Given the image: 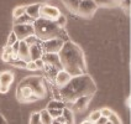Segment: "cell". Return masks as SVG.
<instances>
[{"mask_svg": "<svg viewBox=\"0 0 131 124\" xmlns=\"http://www.w3.org/2000/svg\"><path fill=\"white\" fill-rule=\"evenodd\" d=\"M34 22V19H31L29 15L24 14L21 16H19L17 19H14L13 21V25H20V24H32Z\"/></svg>", "mask_w": 131, "mask_h": 124, "instance_id": "44dd1931", "label": "cell"}, {"mask_svg": "<svg viewBox=\"0 0 131 124\" xmlns=\"http://www.w3.org/2000/svg\"><path fill=\"white\" fill-rule=\"evenodd\" d=\"M98 10V5L94 3V0H82L77 10V14H79L83 17H90Z\"/></svg>", "mask_w": 131, "mask_h": 124, "instance_id": "52a82bcc", "label": "cell"}, {"mask_svg": "<svg viewBox=\"0 0 131 124\" xmlns=\"http://www.w3.org/2000/svg\"><path fill=\"white\" fill-rule=\"evenodd\" d=\"M62 110L63 109H50V110H47V112L50 113V116H51L53 119H56L57 117L62 116Z\"/></svg>", "mask_w": 131, "mask_h": 124, "instance_id": "d6a6232c", "label": "cell"}, {"mask_svg": "<svg viewBox=\"0 0 131 124\" xmlns=\"http://www.w3.org/2000/svg\"><path fill=\"white\" fill-rule=\"evenodd\" d=\"M71 74L64 71V70H59L58 72L56 73V76H54V83H56V86L57 88H62L63 86H66L69 81H71Z\"/></svg>", "mask_w": 131, "mask_h": 124, "instance_id": "7c38bea8", "label": "cell"}, {"mask_svg": "<svg viewBox=\"0 0 131 124\" xmlns=\"http://www.w3.org/2000/svg\"><path fill=\"white\" fill-rule=\"evenodd\" d=\"M40 9H41V4L36 3V4H31V5H26V10L25 14L29 15L31 19L36 20L40 17Z\"/></svg>", "mask_w": 131, "mask_h": 124, "instance_id": "5bb4252c", "label": "cell"}, {"mask_svg": "<svg viewBox=\"0 0 131 124\" xmlns=\"http://www.w3.org/2000/svg\"><path fill=\"white\" fill-rule=\"evenodd\" d=\"M63 4L66 5V7L72 11V13H75L77 14V10H78V6H79V3L82 0H62Z\"/></svg>", "mask_w": 131, "mask_h": 124, "instance_id": "e0dca14e", "label": "cell"}, {"mask_svg": "<svg viewBox=\"0 0 131 124\" xmlns=\"http://www.w3.org/2000/svg\"><path fill=\"white\" fill-rule=\"evenodd\" d=\"M119 5L124 9V11L126 14H130V0H120L119 1Z\"/></svg>", "mask_w": 131, "mask_h": 124, "instance_id": "f1b7e54d", "label": "cell"}, {"mask_svg": "<svg viewBox=\"0 0 131 124\" xmlns=\"http://www.w3.org/2000/svg\"><path fill=\"white\" fill-rule=\"evenodd\" d=\"M25 70H30V71H37V67L34 61H27L26 62V68Z\"/></svg>", "mask_w": 131, "mask_h": 124, "instance_id": "836d02e7", "label": "cell"}, {"mask_svg": "<svg viewBox=\"0 0 131 124\" xmlns=\"http://www.w3.org/2000/svg\"><path fill=\"white\" fill-rule=\"evenodd\" d=\"M100 110V116H102V117H109L110 114H111V112H113V110L110 109V108H106V107H105V108H102V109H99Z\"/></svg>", "mask_w": 131, "mask_h": 124, "instance_id": "e575fe53", "label": "cell"}, {"mask_svg": "<svg viewBox=\"0 0 131 124\" xmlns=\"http://www.w3.org/2000/svg\"><path fill=\"white\" fill-rule=\"evenodd\" d=\"M17 86H25L29 87L34 94H36L40 99L46 96V87L43 83V78L41 76H29L26 78L21 80V82Z\"/></svg>", "mask_w": 131, "mask_h": 124, "instance_id": "277c9868", "label": "cell"}, {"mask_svg": "<svg viewBox=\"0 0 131 124\" xmlns=\"http://www.w3.org/2000/svg\"><path fill=\"white\" fill-rule=\"evenodd\" d=\"M80 124H94V123H92V122H89V120H88V119H87V120H84V122H82V123H80Z\"/></svg>", "mask_w": 131, "mask_h": 124, "instance_id": "60d3db41", "label": "cell"}, {"mask_svg": "<svg viewBox=\"0 0 131 124\" xmlns=\"http://www.w3.org/2000/svg\"><path fill=\"white\" fill-rule=\"evenodd\" d=\"M54 22L57 24V26H58V27H61V29H64L66 24H67V17H66L63 14H61L58 17L54 20Z\"/></svg>", "mask_w": 131, "mask_h": 124, "instance_id": "484cf974", "label": "cell"}, {"mask_svg": "<svg viewBox=\"0 0 131 124\" xmlns=\"http://www.w3.org/2000/svg\"><path fill=\"white\" fill-rule=\"evenodd\" d=\"M94 3L99 6H105V7H109V6H114L116 5V3L114 0H94Z\"/></svg>", "mask_w": 131, "mask_h": 124, "instance_id": "603a6c76", "label": "cell"}, {"mask_svg": "<svg viewBox=\"0 0 131 124\" xmlns=\"http://www.w3.org/2000/svg\"><path fill=\"white\" fill-rule=\"evenodd\" d=\"M1 59L4 62H6L9 63L11 60H14V52H13V49H11V46H5L4 47V52H3V56H1Z\"/></svg>", "mask_w": 131, "mask_h": 124, "instance_id": "d6986e66", "label": "cell"}, {"mask_svg": "<svg viewBox=\"0 0 131 124\" xmlns=\"http://www.w3.org/2000/svg\"><path fill=\"white\" fill-rule=\"evenodd\" d=\"M17 59L24 61H31L30 59V46L24 40H19V51H17Z\"/></svg>", "mask_w": 131, "mask_h": 124, "instance_id": "4fadbf2b", "label": "cell"}, {"mask_svg": "<svg viewBox=\"0 0 131 124\" xmlns=\"http://www.w3.org/2000/svg\"><path fill=\"white\" fill-rule=\"evenodd\" d=\"M106 124H111V123H110V122H106Z\"/></svg>", "mask_w": 131, "mask_h": 124, "instance_id": "ee69618b", "label": "cell"}, {"mask_svg": "<svg viewBox=\"0 0 131 124\" xmlns=\"http://www.w3.org/2000/svg\"><path fill=\"white\" fill-rule=\"evenodd\" d=\"M106 122H108V118L100 116V118L96 119V122H94V124H106Z\"/></svg>", "mask_w": 131, "mask_h": 124, "instance_id": "8d00e7d4", "label": "cell"}, {"mask_svg": "<svg viewBox=\"0 0 131 124\" xmlns=\"http://www.w3.org/2000/svg\"><path fill=\"white\" fill-rule=\"evenodd\" d=\"M16 41H17V37H16V35H15L14 31H11V32H10V35H9V37H7L6 46H13Z\"/></svg>", "mask_w": 131, "mask_h": 124, "instance_id": "1f68e13d", "label": "cell"}, {"mask_svg": "<svg viewBox=\"0 0 131 124\" xmlns=\"http://www.w3.org/2000/svg\"><path fill=\"white\" fill-rule=\"evenodd\" d=\"M59 15H61V11L58 10V7L52 6V5H47V4H41V9H40V17L54 21Z\"/></svg>", "mask_w": 131, "mask_h": 124, "instance_id": "9c48e42d", "label": "cell"}, {"mask_svg": "<svg viewBox=\"0 0 131 124\" xmlns=\"http://www.w3.org/2000/svg\"><path fill=\"white\" fill-rule=\"evenodd\" d=\"M25 10H26V6H25V5L16 6L14 10H13V17H14V19H17L19 16H21V15L25 14Z\"/></svg>", "mask_w": 131, "mask_h": 124, "instance_id": "d4e9b609", "label": "cell"}, {"mask_svg": "<svg viewBox=\"0 0 131 124\" xmlns=\"http://www.w3.org/2000/svg\"><path fill=\"white\" fill-rule=\"evenodd\" d=\"M16 98L20 103H32L40 99L36 94L32 93V91L29 87H25V86H17V88H16Z\"/></svg>", "mask_w": 131, "mask_h": 124, "instance_id": "8992f818", "label": "cell"}, {"mask_svg": "<svg viewBox=\"0 0 131 124\" xmlns=\"http://www.w3.org/2000/svg\"><path fill=\"white\" fill-rule=\"evenodd\" d=\"M62 116L66 119V124H74V114H73V110L68 107H64L62 110Z\"/></svg>", "mask_w": 131, "mask_h": 124, "instance_id": "ac0fdd59", "label": "cell"}, {"mask_svg": "<svg viewBox=\"0 0 131 124\" xmlns=\"http://www.w3.org/2000/svg\"><path fill=\"white\" fill-rule=\"evenodd\" d=\"M9 63L11 66H14V67H17V68H26V61L17 59V57L14 60H11Z\"/></svg>", "mask_w": 131, "mask_h": 124, "instance_id": "cb8c5ba5", "label": "cell"}, {"mask_svg": "<svg viewBox=\"0 0 131 124\" xmlns=\"http://www.w3.org/2000/svg\"><path fill=\"white\" fill-rule=\"evenodd\" d=\"M26 44L29 45V46H31V45H34V44H37L38 41H40V39L36 36V35H31V36H29V37H26L25 40H24Z\"/></svg>", "mask_w": 131, "mask_h": 124, "instance_id": "4dcf8cb0", "label": "cell"}, {"mask_svg": "<svg viewBox=\"0 0 131 124\" xmlns=\"http://www.w3.org/2000/svg\"><path fill=\"white\" fill-rule=\"evenodd\" d=\"M62 68L71 74V77L87 73V61L84 52L75 42L71 40L64 41L58 52Z\"/></svg>", "mask_w": 131, "mask_h": 124, "instance_id": "6da1fadb", "label": "cell"}, {"mask_svg": "<svg viewBox=\"0 0 131 124\" xmlns=\"http://www.w3.org/2000/svg\"><path fill=\"white\" fill-rule=\"evenodd\" d=\"M108 122H110L111 124H123L121 123V119H120L119 116H117L116 113H114V112H111V114L108 117Z\"/></svg>", "mask_w": 131, "mask_h": 124, "instance_id": "83f0119b", "label": "cell"}, {"mask_svg": "<svg viewBox=\"0 0 131 124\" xmlns=\"http://www.w3.org/2000/svg\"><path fill=\"white\" fill-rule=\"evenodd\" d=\"M66 107V103L63 101H59V99H53L51 102L47 104L46 109L50 110V109H63Z\"/></svg>", "mask_w": 131, "mask_h": 124, "instance_id": "ffe728a7", "label": "cell"}, {"mask_svg": "<svg viewBox=\"0 0 131 124\" xmlns=\"http://www.w3.org/2000/svg\"><path fill=\"white\" fill-rule=\"evenodd\" d=\"M58 92L61 101H63L64 103L73 102L82 96H94L96 92V84L90 74L83 73L72 77L66 86L58 88Z\"/></svg>", "mask_w": 131, "mask_h": 124, "instance_id": "7a4b0ae2", "label": "cell"}, {"mask_svg": "<svg viewBox=\"0 0 131 124\" xmlns=\"http://www.w3.org/2000/svg\"><path fill=\"white\" fill-rule=\"evenodd\" d=\"M13 31L17 37V40H25L26 37L35 35V30L32 24H20V25H13Z\"/></svg>", "mask_w": 131, "mask_h": 124, "instance_id": "ba28073f", "label": "cell"}, {"mask_svg": "<svg viewBox=\"0 0 131 124\" xmlns=\"http://www.w3.org/2000/svg\"><path fill=\"white\" fill-rule=\"evenodd\" d=\"M41 40L37 42V44H34L30 46V59L31 61H35L37 59H41L42 55H43V51L41 49Z\"/></svg>", "mask_w": 131, "mask_h": 124, "instance_id": "9a60e30c", "label": "cell"}, {"mask_svg": "<svg viewBox=\"0 0 131 124\" xmlns=\"http://www.w3.org/2000/svg\"><path fill=\"white\" fill-rule=\"evenodd\" d=\"M30 124H42L40 119V112H34L30 116Z\"/></svg>", "mask_w": 131, "mask_h": 124, "instance_id": "4316f807", "label": "cell"}, {"mask_svg": "<svg viewBox=\"0 0 131 124\" xmlns=\"http://www.w3.org/2000/svg\"><path fill=\"white\" fill-rule=\"evenodd\" d=\"M9 88L10 87H6V86H0V93H7V92H9Z\"/></svg>", "mask_w": 131, "mask_h": 124, "instance_id": "74e56055", "label": "cell"}, {"mask_svg": "<svg viewBox=\"0 0 131 124\" xmlns=\"http://www.w3.org/2000/svg\"><path fill=\"white\" fill-rule=\"evenodd\" d=\"M64 44V41L62 39L54 37V39H50V40H45L41 41V49L43 53H58L59 50L62 49V46Z\"/></svg>", "mask_w": 131, "mask_h": 124, "instance_id": "5b68a950", "label": "cell"}, {"mask_svg": "<svg viewBox=\"0 0 131 124\" xmlns=\"http://www.w3.org/2000/svg\"><path fill=\"white\" fill-rule=\"evenodd\" d=\"M40 119H41L42 124H52V122H53V118L50 116L47 109H43L40 112Z\"/></svg>", "mask_w": 131, "mask_h": 124, "instance_id": "7402d4cb", "label": "cell"}, {"mask_svg": "<svg viewBox=\"0 0 131 124\" xmlns=\"http://www.w3.org/2000/svg\"><path fill=\"white\" fill-rule=\"evenodd\" d=\"M114 1H115L116 4H119V1H120V0H114Z\"/></svg>", "mask_w": 131, "mask_h": 124, "instance_id": "7bdbcfd3", "label": "cell"}, {"mask_svg": "<svg viewBox=\"0 0 131 124\" xmlns=\"http://www.w3.org/2000/svg\"><path fill=\"white\" fill-rule=\"evenodd\" d=\"M92 98H93V96H82L79 98H77L71 104V109L75 110V112H84L87 109L89 102L92 101Z\"/></svg>", "mask_w": 131, "mask_h": 124, "instance_id": "30bf717a", "label": "cell"}, {"mask_svg": "<svg viewBox=\"0 0 131 124\" xmlns=\"http://www.w3.org/2000/svg\"><path fill=\"white\" fill-rule=\"evenodd\" d=\"M34 62H35V65H36L37 70H43L45 62H43V60H42V59H37V60H35Z\"/></svg>", "mask_w": 131, "mask_h": 124, "instance_id": "d590c367", "label": "cell"}, {"mask_svg": "<svg viewBox=\"0 0 131 124\" xmlns=\"http://www.w3.org/2000/svg\"><path fill=\"white\" fill-rule=\"evenodd\" d=\"M32 26H34V30H35V35L41 41L54 39V37L62 39L63 41H68V37H67L64 29L58 27L57 24L54 21H52V20L38 17L36 20H34Z\"/></svg>", "mask_w": 131, "mask_h": 124, "instance_id": "3957f363", "label": "cell"}, {"mask_svg": "<svg viewBox=\"0 0 131 124\" xmlns=\"http://www.w3.org/2000/svg\"><path fill=\"white\" fill-rule=\"evenodd\" d=\"M126 106H127V108H130V97H127V99H126Z\"/></svg>", "mask_w": 131, "mask_h": 124, "instance_id": "ab89813d", "label": "cell"}, {"mask_svg": "<svg viewBox=\"0 0 131 124\" xmlns=\"http://www.w3.org/2000/svg\"><path fill=\"white\" fill-rule=\"evenodd\" d=\"M100 118V110H94V112H92L90 114H89V117H88V120L89 122H92V123H94L96 122V119H99Z\"/></svg>", "mask_w": 131, "mask_h": 124, "instance_id": "f546056e", "label": "cell"}, {"mask_svg": "<svg viewBox=\"0 0 131 124\" xmlns=\"http://www.w3.org/2000/svg\"><path fill=\"white\" fill-rule=\"evenodd\" d=\"M41 59L43 60L45 65H48V66H52L57 70H63L62 68V65H61V61H59V57H58V53H43Z\"/></svg>", "mask_w": 131, "mask_h": 124, "instance_id": "8fae6325", "label": "cell"}, {"mask_svg": "<svg viewBox=\"0 0 131 124\" xmlns=\"http://www.w3.org/2000/svg\"><path fill=\"white\" fill-rule=\"evenodd\" d=\"M0 124H7V120L5 119V117L3 114H0Z\"/></svg>", "mask_w": 131, "mask_h": 124, "instance_id": "f35d334b", "label": "cell"}, {"mask_svg": "<svg viewBox=\"0 0 131 124\" xmlns=\"http://www.w3.org/2000/svg\"><path fill=\"white\" fill-rule=\"evenodd\" d=\"M14 81V73L11 71H3L0 72V86L10 87Z\"/></svg>", "mask_w": 131, "mask_h": 124, "instance_id": "2e32d148", "label": "cell"}, {"mask_svg": "<svg viewBox=\"0 0 131 124\" xmlns=\"http://www.w3.org/2000/svg\"><path fill=\"white\" fill-rule=\"evenodd\" d=\"M52 124H61V123H58L57 120H54V119H53V122H52Z\"/></svg>", "mask_w": 131, "mask_h": 124, "instance_id": "b9f144b4", "label": "cell"}]
</instances>
